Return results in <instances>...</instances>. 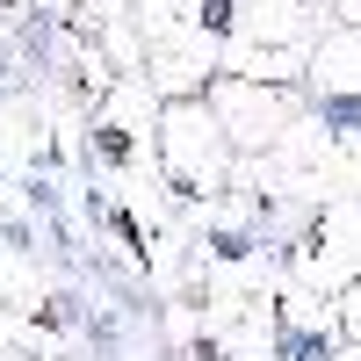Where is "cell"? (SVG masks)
<instances>
[{"mask_svg": "<svg viewBox=\"0 0 361 361\" xmlns=\"http://www.w3.org/2000/svg\"><path fill=\"white\" fill-rule=\"evenodd\" d=\"M318 37H325V15L311 0H238V22H231V44L217 58V73L260 80V87H296Z\"/></svg>", "mask_w": 361, "mask_h": 361, "instance_id": "1", "label": "cell"}, {"mask_svg": "<svg viewBox=\"0 0 361 361\" xmlns=\"http://www.w3.org/2000/svg\"><path fill=\"white\" fill-rule=\"evenodd\" d=\"M152 173L166 180V188L180 202H224L231 180H238V152L224 145L217 116L195 102H159V123H152Z\"/></svg>", "mask_w": 361, "mask_h": 361, "instance_id": "2", "label": "cell"}, {"mask_svg": "<svg viewBox=\"0 0 361 361\" xmlns=\"http://www.w3.org/2000/svg\"><path fill=\"white\" fill-rule=\"evenodd\" d=\"M296 94H304V116L340 145L347 159H361V29H325L304 80H296Z\"/></svg>", "mask_w": 361, "mask_h": 361, "instance_id": "3", "label": "cell"}, {"mask_svg": "<svg viewBox=\"0 0 361 361\" xmlns=\"http://www.w3.org/2000/svg\"><path fill=\"white\" fill-rule=\"evenodd\" d=\"M202 109L217 116V130H224V145H231L238 159H260L267 145L304 116V94H296V87H260V80L217 73V80L202 87Z\"/></svg>", "mask_w": 361, "mask_h": 361, "instance_id": "4", "label": "cell"}, {"mask_svg": "<svg viewBox=\"0 0 361 361\" xmlns=\"http://www.w3.org/2000/svg\"><path fill=\"white\" fill-rule=\"evenodd\" d=\"M333 311H340V340H347V347H361V275L333 296Z\"/></svg>", "mask_w": 361, "mask_h": 361, "instance_id": "5", "label": "cell"}, {"mask_svg": "<svg viewBox=\"0 0 361 361\" xmlns=\"http://www.w3.org/2000/svg\"><path fill=\"white\" fill-rule=\"evenodd\" d=\"M333 361H361V347H347V340H340V354H333Z\"/></svg>", "mask_w": 361, "mask_h": 361, "instance_id": "6", "label": "cell"}]
</instances>
